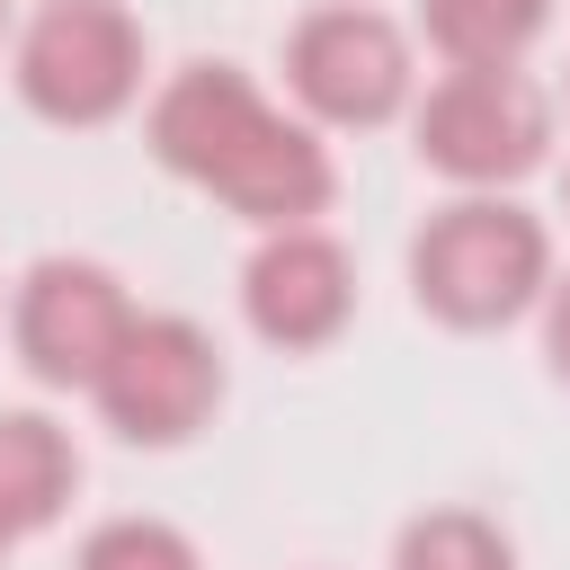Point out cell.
Listing matches in <instances>:
<instances>
[{
  "mask_svg": "<svg viewBox=\"0 0 570 570\" xmlns=\"http://www.w3.org/2000/svg\"><path fill=\"white\" fill-rule=\"evenodd\" d=\"M9 543H18V525H9V517H0V552H9Z\"/></svg>",
  "mask_w": 570,
  "mask_h": 570,
  "instance_id": "5bb4252c",
  "label": "cell"
},
{
  "mask_svg": "<svg viewBox=\"0 0 570 570\" xmlns=\"http://www.w3.org/2000/svg\"><path fill=\"white\" fill-rule=\"evenodd\" d=\"M80 570H205V561L169 517H107V525H89Z\"/></svg>",
  "mask_w": 570,
  "mask_h": 570,
  "instance_id": "7c38bea8",
  "label": "cell"
},
{
  "mask_svg": "<svg viewBox=\"0 0 570 570\" xmlns=\"http://www.w3.org/2000/svg\"><path fill=\"white\" fill-rule=\"evenodd\" d=\"M89 401L125 445H187L223 401V347L178 312H142Z\"/></svg>",
  "mask_w": 570,
  "mask_h": 570,
  "instance_id": "5b68a950",
  "label": "cell"
},
{
  "mask_svg": "<svg viewBox=\"0 0 570 570\" xmlns=\"http://www.w3.org/2000/svg\"><path fill=\"white\" fill-rule=\"evenodd\" d=\"M392 570H517V552H508V534H499L490 517H472V508H428V517L401 525Z\"/></svg>",
  "mask_w": 570,
  "mask_h": 570,
  "instance_id": "8fae6325",
  "label": "cell"
},
{
  "mask_svg": "<svg viewBox=\"0 0 570 570\" xmlns=\"http://www.w3.org/2000/svg\"><path fill=\"white\" fill-rule=\"evenodd\" d=\"M240 312L267 347H330L356 312V267L330 232H267L240 267Z\"/></svg>",
  "mask_w": 570,
  "mask_h": 570,
  "instance_id": "ba28073f",
  "label": "cell"
},
{
  "mask_svg": "<svg viewBox=\"0 0 570 570\" xmlns=\"http://www.w3.org/2000/svg\"><path fill=\"white\" fill-rule=\"evenodd\" d=\"M142 89V27L116 0H45L18 27V98L45 125H107Z\"/></svg>",
  "mask_w": 570,
  "mask_h": 570,
  "instance_id": "3957f363",
  "label": "cell"
},
{
  "mask_svg": "<svg viewBox=\"0 0 570 570\" xmlns=\"http://www.w3.org/2000/svg\"><path fill=\"white\" fill-rule=\"evenodd\" d=\"M543 365H552V383H570V276L543 285Z\"/></svg>",
  "mask_w": 570,
  "mask_h": 570,
  "instance_id": "4fadbf2b",
  "label": "cell"
},
{
  "mask_svg": "<svg viewBox=\"0 0 570 570\" xmlns=\"http://www.w3.org/2000/svg\"><path fill=\"white\" fill-rule=\"evenodd\" d=\"M134 321L142 312L125 303V285L98 258H36L18 276V303H9V338H18L27 374L62 383V392H98V374Z\"/></svg>",
  "mask_w": 570,
  "mask_h": 570,
  "instance_id": "52a82bcc",
  "label": "cell"
},
{
  "mask_svg": "<svg viewBox=\"0 0 570 570\" xmlns=\"http://www.w3.org/2000/svg\"><path fill=\"white\" fill-rule=\"evenodd\" d=\"M552 285V240L508 196H454L410 240V294L445 330H499Z\"/></svg>",
  "mask_w": 570,
  "mask_h": 570,
  "instance_id": "7a4b0ae2",
  "label": "cell"
},
{
  "mask_svg": "<svg viewBox=\"0 0 570 570\" xmlns=\"http://www.w3.org/2000/svg\"><path fill=\"white\" fill-rule=\"evenodd\" d=\"M552 142V107L525 71H445L419 98V160L463 196H499Z\"/></svg>",
  "mask_w": 570,
  "mask_h": 570,
  "instance_id": "277c9868",
  "label": "cell"
},
{
  "mask_svg": "<svg viewBox=\"0 0 570 570\" xmlns=\"http://www.w3.org/2000/svg\"><path fill=\"white\" fill-rule=\"evenodd\" d=\"M419 27L454 71H517V53L552 27V0H419Z\"/></svg>",
  "mask_w": 570,
  "mask_h": 570,
  "instance_id": "30bf717a",
  "label": "cell"
},
{
  "mask_svg": "<svg viewBox=\"0 0 570 570\" xmlns=\"http://www.w3.org/2000/svg\"><path fill=\"white\" fill-rule=\"evenodd\" d=\"M71 481H80L71 436H62L45 410H0V517H9L18 534H36V525L62 517Z\"/></svg>",
  "mask_w": 570,
  "mask_h": 570,
  "instance_id": "9c48e42d",
  "label": "cell"
},
{
  "mask_svg": "<svg viewBox=\"0 0 570 570\" xmlns=\"http://www.w3.org/2000/svg\"><path fill=\"white\" fill-rule=\"evenodd\" d=\"M285 80L294 98L321 116V125H383L410 107V36L365 9V0H338V9H312L294 36H285Z\"/></svg>",
  "mask_w": 570,
  "mask_h": 570,
  "instance_id": "8992f818",
  "label": "cell"
},
{
  "mask_svg": "<svg viewBox=\"0 0 570 570\" xmlns=\"http://www.w3.org/2000/svg\"><path fill=\"white\" fill-rule=\"evenodd\" d=\"M151 151H160V169H178L187 187H205L214 205H232L258 232H303L338 187L312 125L267 107L249 89V71H232V62L169 71V89L151 98Z\"/></svg>",
  "mask_w": 570,
  "mask_h": 570,
  "instance_id": "6da1fadb",
  "label": "cell"
}]
</instances>
